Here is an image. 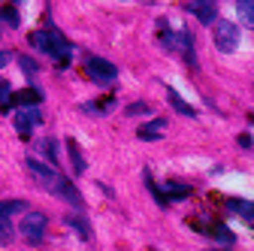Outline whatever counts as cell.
<instances>
[{
  "label": "cell",
  "instance_id": "52a82bcc",
  "mask_svg": "<svg viewBox=\"0 0 254 251\" xmlns=\"http://www.w3.org/2000/svg\"><path fill=\"white\" fill-rule=\"evenodd\" d=\"M27 170L30 173H34V179H37V185H43L46 188V191H49V188L55 185V179H58V173L49 167V164H43L40 158H27Z\"/></svg>",
  "mask_w": 254,
  "mask_h": 251
},
{
  "label": "cell",
  "instance_id": "d6986e66",
  "mask_svg": "<svg viewBox=\"0 0 254 251\" xmlns=\"http://www.w3.org/2000/svg\"><path fill=\"white\" fill-rule=\"evenodd\" d=\"M157 37H161V43H164V49H170L173 52V34H170V24L161 18L157 21Z\"/></svg>",
  "mask_w": 254,
  "mask_h": 251
},
{
  "label": "cell",
  "instance_id": "ac0fdd59",
  "mask_svg": "<svg viewBox=\"0 0 254 251\" xmlns=\"http://www.w3.org/2000/svg\"><path fill=\"white\" fill-rule=\"evenodd\" d=\"M37 148L43 151V158H46L49 164H58V158H61V154H58V142H55V139H43Z\"/></svg>",
  "mask_w": 254,
  "mask_h": 251
},
{
  "label": "cell",
  "instance_id": "4fadbf2b",
  "mask_svg": "<svg viewBox=\"0 0 254 251\" xmlns=\"http://www.w3.org/2000/svg\"><path fill=\"white\" fill-rule=\"evenodd\" d=\"M227 209L236 212V215H242V218H248V221H254V203H248L242 197H230L227 200Z\"/></svg>",
  "mask_w": 254,
  "mask_h": 251
},
{
  "label": "cell",
  "instance_id": "ba28073f",
  "mask_svg": "<svg viewBox=\"0 0 254 251\" xmlns=\"http://www.w3.org/2000/svg\"><path fill=\"white\" fill-rule=\"evenodd\" d=\"M40 103H43V91L40 88H21V91L9 94V106H18V109L40 106Z\"/></svg>",
  "mask_w": 254,
  "mask_h": 251
},
{
  "label": "cell",
  "instance_id": "484cf974",
  "mask_svg": "<svg viewBox=\"0 0 254 251\" xmlns=\"http://www.w3.org/2000/svg\"><path fill=\"white\" fill-rule=\"evenodd\" d=\"M9 58H12V55H6V52H0V67H6V64H9Z\"/></svg>",
  "mask_w": 254,
  "mask_h": 251
},
{
  "label": "cell",
  "instance_id": "8fae6325",
  "mask_svg": "<svg viewBox=\"0 0 254 251\" xmlns=\"http://www.w3.org/2000/svg\"><path fill=\"white\" fill-rule=\"evenodd\" d=\"M179 46L185 52V61H188V67H197V52H194V37H190V30H179Z\"/></svg>",
  "mask_w": 254,
  "mask_h": 251
},
{
  "label": "cell",
  "instance_id": "603a6c76",
  "mask_svg": "<svg viewBox=\"0 0 254 251\" xmlns=\"http://www.w3.org/2000/svg\"><path fill=\"white\" fill-rule=\"evenodd\" d=\"M0 15H3L6 18V24H12V27H18V12H15V6H3V9H0Z\"/></svg>",
  "mask_w": 254,
  "mask_h": 251
},
{
  "label": "cell",
  "instance_id": "9a60e30c",
  "mask_svg": "<svg viewBox=\"0 0 254 251\" xmlns=\"http://www.w3.org/2000/svg\"><path fill=\"white\" fill-rule=\"evenodd\" d=\"M188 194H190V188H188V185H176V182H170V185L164 188L167 203H179V200H185Z\"/></svg>",
  "mask_w": 254,
  "mask_h": 251
},
{
  "label": "cell",
  "instance_id": "cb8c5ba5",
  "mask_svg": "<svg viewBox=\"0 0 254 251\" xmlns=\"http://www.w3.org/2000/svg\"><path fill=\"white\" fill-rule=\"evenodd\" d=\"M124 112H127V115H145V112H148V106H145V103H130Z\"/></svg>",
  "mask_w": 254,
  "mask_h": 251
},
{
  "label": "cell",
  "instance_id": "7a4b0ae2",
  "mask_svg": "<svg viewBox=\"0 0 254 251\" xmlns=\"http://www.w3.org/2000/svg\"><path fill=\"white\" fill-rule=\"evenodd\" d=\"M18 233L30 242V245H40L43 236H46V215L43 212H27L21 218V224H18Z\"/></svg>",
  "mask_w": 254,
  "mask_h": 251
},
{
  "label": "cell",
  "instance_id": "4316f807",
  "mask_svg": "<svg viewBox=\"0 0 254 251\" xmlns=\"http://www.w3.org/2000/svg\"><path fill=\"white\" fill-rule=\"evenodd\" d=\"M239 145L242 148H251V136H239Z\"/></svg>",
  "mask_w": 254,
  "mask_h": 251
},
{
  "label": "cell",
  "instance_id": "3957f363",
  "mask_svg": "<svg viewBox=\"0 0 254 251\" xmlns=\"http://www.w3.org/2000/svg\"><path fill=\"white\" fill-rule=\"evenodd\" d=\"M215 46L221 52H236L239 49V27L233 21H215Z\"/></svg>",
  "mask_w": 254,
  "mask_h": 251
},
{
  "label": "cell",
  "instance_id": "7c38bea8",
  "mask_svg": "<svg viewBox=\"0 0 254 251\" xmlns=\"http://www.w3.org/2000/svg\"><path fill=\"white\" fill-rule=\"evenodd\" d=\"M167 97H170V103H173L176 112H182V115H188V118H194V115H197V109H194V106H188V100H182V94H179L176 88H167Z\"/></svg>",
  "mask_w": 254,
  "mask_h": 251
},
{
  "label": "cell",
  "instance_id": "83f0119b",
  "mask_svg": "<svg viewBox=\"0 0 254 251\" xmlns=\"http://www.w3.org/2000/svg\"><path fill=\"white\" fill-rule=\"evenodd\" d=\"M209 251H218V248H209Z\"/></svg>",
  "mask_w": 254,
  "mask_h": 251
},
{
  "label": "cell",
  "instance_id": "6da1fadb",
  "mask_svg": "<svg viewBox=\"0 0 254 251\" xmlns=\"http://www.w3.org/2000/svg\"><path fill=\"white\" fill-rule=\"evenodd\" d=\"M30 46L40 49L49 58H55L58 64H64V67L70 64V43L64 40L58 30H34V34H30Z\"/></svg>",
  "mask_w": 254,
  "mask_h": 251
},
{
  "label": "cell",
  "instance_id": "2e32d148",
  "mask_svg": "<svg viewBox=\"0 0 254 251\" xmlns=\"http://www.w3.org/2000/svg\"><path fill=\"white\" fill-rule=\"evenodd\" d=\"M18 212H27L24 200H3V203H0V218H12Z\"/></svg>",
  "mask_w": 254,
  "mask_h": 251
},
{
  "label": "cell",
  "instance_id": "ffe728a7",
  "mask_svg": "<svg viewBox=\"0 0 254 251\" xmlns=\"http://www.w3.org/2000/svg\"><path fill=\"white\" fill-rule=\"evenodd\" d=\"M15 236V227L9 224V218H0V242H9Z\"/></svg>",
  "mask_w": 254,
  "mask_h": 251
},
{
  "label": "cell",
  "instance_id": "30bf717a",
  "mask_svg": "<svg viewBox=\"0 0 254 251\" xmlns=\"http://www.w3.org/2000/svg\"><path fill=\"white\" fill-rule=\"evenodd\" d=\"M164 130H167V121H164V118H154V121L142 124V127L136 130V136L145 139V142H154V139H161V136H164Z\"/></svg>",
  "mask_w": 254,
  "mask_h": 251
},
{
  "label": "cell",
  "instance_id": "e0dca14e",
  "mask_svg": "<svg viewBox=\"0 0 254 251\" xmlns=\"http://www.w3.org/2000/svg\"><path fill=\"white\" fill-rule=\"evenodd\" d=\"M67 151H70V161H73V173L82 176L85 173V158H82V151H79V145L73 139H67Z\"/></svg>",
  "mask_w": 254,
  "mask_h": 251
},
{
  "label": "cell",
  "instance_id": "44dd1931",
  "mask_svg": "<svg viewBox=\"0 0 254 251\" xmlns=\"http://www.w3.org/2000/svg\"><path fill=\"white\" fill-rule=\"evenodd\" d=\"M9 109V82H0V115Z\"/></svg>",
  "mask_w": 254,
  "mask_h": 251
},
{
  "label": "cell",
  "instance_id": "277c9868",
  "mask_svg": "<svg viewBox=\"0 0 254 251\" xmlns=\"http://www.w3.org/2000/svg\"><path fill=\"white\" fill-rule=\"evenodd\" d=\"M85 70L91 73V79L97 82V85H112L115 76H118V70L109 64V61H106V58H97V55H91V58L85 61Z\"/></svg>",
  "mask_w": 254,
  "mask_h": 251
},
{
  "label": "cell",
  "instance_id": "7402d4cb",
  "mask_svg": "<svg viewBox=\"0 0 254 251\" xmlns=\"http://www.w3.org/2000/svg\"><path fill=\"white\" fill-rule=\"evenodd\" d=\"M67 224H70V227H76V233H79L82 239H88V236H91L88 224H85V221H79V218H67Z\"/></svg>",
  "mask_w": 254,
  "mask_h": 251
},
{
  "label": "cell",
  "instance_id": "d4e9b609",
  "mask_svg": "<svg viewBox=\"0 0 254 251\" xmlns=\"http://www.w3.org/2000/svg\"><path fill=\"white\" fill-rule=\"evenodd\" d=\"M15 61H18V64H21V67H24V73H27V76H34V73H37V67H34V64H30V61H27L24 55H15Z\"/></svg>",
  "mask_w": 254,
  "mask_h": 251
},
{
  "label": "cell",
  "instance_id": "5b68a950",
  "mask_svg": "<svg viewBox=\"0 0 254 251\" xmlns=\"http://www.w3.org/2000/svg\"><path fill=\"white\" fill-rule=\"evenodd\" d=\"M49 191H52L55 197H61L64 203H70V206H73L76 212H82V209H85V200H82V194L76 191V185H73L70 179H64V176H58V179H55V185L49 188Z\"/></svg>",
  "mask_w": 254,
  "mask_h": 251
},
{
  "label": "cell",
  "instance_id": "8992f818",
  "mask_svg": "<svg viewBox=\"0 0 254 251\" xmlns=\"http://www.w3.org/2000/svg\"><path fill=\"white\" fill-rule=\"evenodd\" d=\"M34 124H43V112H40V106L15 109V127H18V133H21L24 139L30 136V130H34Z\"/></svg>",
  "mask_w": 254,
  "mask_h": 251
},
{
  "label": "cell",
  "instance_id": "5bb4252c",
  "mask_svg": "<svg viewBox=\"0 0 254 251\" xmlns=\"http://www.w3.org/2000/svg\"><path fill=\"white\" fill-rule=\"evenodd\" d=\"M236 12H239V21L254 30V0H236Z\"/></svg>",
  "mask_w": 254,
  "mask_h": 251
},
{
  "label": "cell",
  "instance_id": "9c48e42d",
  "mask_svg": "<svg viewBox=\"0 0 254 251\" xmlns=\"http://www.w3.org/2000/svg\"><path fill=\"white\" fill-rule=\"evenodd\" d=\"M190 12H194L203 24L209 21H218V9H215V0H194L190 3Z\"/></svg>",
  "mask_w": 254,
  "mask_h": 251
}]
</instances>
